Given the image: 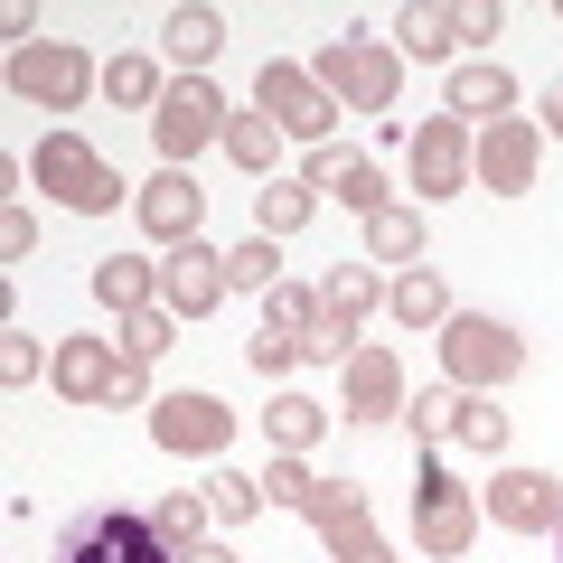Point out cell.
I'll return each mask as SVG.
<instances>
[{"instance_id":"12","label":"cell","mask_w":563,"mask_h":563,"mask_svg":"<svg viewBox=\"0 0 563 563\" xmlns=\"http://www.w3.org/2000/svg\"><path fill=\"white\" fill-rule=\"evenodd\" d=\"M422 544L432 554H461L470 544V498H461V479L442 461H422Z\"/></svg>"},{"instance_id":"22","label":"cell","mask_w":563,"mask_h":563,"mask_svg":"<svg viewBox=\"0 0 563 563\" xmlns=\"http://www.w3.org/2000/svg\"><path fill=\"white\" fill-rule=\"evenodd\" d=\"M366 244H376L385 263H422V225L404 217V207H385V217H366Z\"/></svg>"},{"instance_id":"7","label":"cell","mask_w":563,"mask_h":563,"mask_svg":"<svg viewBox=\"0 0 563 563\" xmlns=\"http://www.w3.org/2000/svg\"><path fill=\"white\" fill-rule=\"evenodd\" d=\"M310 198H339V207H357V217H385V179H376V161H357V151H310Z\"/></svg>"},{"instance_id":"27","label":"cell","mask_w":563,"mask_h":563,"mask_svg":"<svg viewBox=\"0 0 563 563\" xmlns=\"http://www.w3.org/2000/svg\"><path fill=\"white\" fill-rule=\"evenodd\" d=\"M273 273H282L273 235H254V244H235V254H225V282H244V291H273Z\"/></svg>"},{"instance_id":"35","label":"cell","mask_w":563,"mask_h":563,"mask_svg":"<svg viewBox=\"0 0 563 563\" xmlns=\"http://www.w3.org/2000/svg\"><path fill=\"white\" fill-rule=\"evenodd\" d=\"M263 498H310V470L291 461V451H282V461L263 470Z\"/></svg>"},{"instance_id":"18","label":"cell","mask_w":563,"mask_h":563,"mask_svg":"<svg viewBox=\"0 0 563 563\" xmlns=\"http://www.w3.org/2000/svg\"><path fill=\"white\" fill-rule=\"evenodd\" d=\"M347 413H357V422H385V413H395V357L366 347V357L347 366Z\"/></svg>"},{"instance_id":"6","label":"cell","mask_w":563,"mask_h":563,"mask_svg":"<svg viewBox=\"0 0 563 563\" xmlns=\"http://www.w3.org/2000/svg\"><path fill=\"white\" fill-rule=\"evenodd\" d=\"M254 95L282 113V132H301V141H320L329 122H339V103H329L320 85L301 76V66H263V76H254Z\"/></svg>"},{"instance_id":"8","label":"cell","mask_w":563,"mask_h":563,"mask_svg":"<svg viewBox=\"0 0 563 563\" xmlns=\"http://www.w3.org/2000/svg\"><path fill=\"white\" fill-rule=\"evenodd\" d=\"M10 85H20V95H38V103H76L85 85H95V66L76 57V47H20V66H10Z\"/></svg>"},{"instance_id":"25","label":"cell","mask_w":563,"mask_h":563,"mask_svg":"<svg viewBox=\"0 0 563 563\" xmlns=\"http://www.w3.org/2000/svg\"><path fill=\"white\" fill-rule=\"evenodd\" d=\"M442 310H451V301H442V282H432V273H404V282H395V320H404V329L442 320Z\"/></svg>"},{"instance_id":"26","label":"cell","mask_w":563,"mask_h":563,"mask_svg":"<svg viewBox=\"0 0 563 563\" xmlns=\"http://www.w3.org/2000/svg\"><path fill=\"white\" fill-rule=\"evenodd\" d=\"M310 217V188H263L254 198V235H291Z\"/></svg>"},{"instance_id":"34","label":"cell","mask_w":563,"mask_h":563,"mask_svg":"<svg viewBox=\"0 0 563 563\" xmlns=\"http://www.w3.org/2000/svg\"><path fill=\"white\" fill-rule=\"evenodd\" d=\"M95 291H103L113 310H141V273H132V263H103V273H95Z\"/></svg>"},{"instance_id":"5","label":"cell","mask_w":563,"mask_h":563,"mask_svg":"<svg viewBox=\"0 0 563 563\" xmlns=\"http://www.w3.org/2000/svg\"><path fill=\"white\" fill-rule=\"evenodd\" d=\"M151 432H161V451H225L235 442V413H225L217 395H161Z\"/></svg>"},{"instance_id":"37","label":"cell","mask_w":563,"mask_h":563,"mask_svg":"<svg viewBox=\"0 0 563 563\" xmlns=\"http://www.w3.org/2000/svg\"><path fill=\"white\" fill-rule=\"evenodd\" d=\"M244 357H254V366H263V376H282V366H291V357H301V347H291V339H282V329H254V347H244Z\"/></svg>"},{"instance_id":"21","label":"cell","mask_w":563,"mask_h":563,"mask_svg":"<svg viewBox=\"0 0 563 563\" xmlns=\"http://www.w3.org/2000/svg\"><path fill=\"white\" fill-rule=\"evenodd\" d=\"M366 301H376V282H366V273H329V291H320V310H329V329H339V339H357Z\"/></svg>"},{"instance_id":"2","label":"cell","mask_w":563,"mask_h":563,"mask_svg":"<svg viewBox=\"0 0 563 563\" xmlns=\"http://www.w3.org/2000/svg\"><path fill=\"white\" fill-rule=\"evenodd\" d=\"M151 132H161V161L179 169V161H198L207 141L225 132V103H217V85H198V76H179L161 95V113H151Z\"/></svg>"},{"instance_id":"15","label":"cell","mask_w":563,"mask_h":563,"mask_svg":"<svg viewBox=\"0 0 563 563\" xmlns=\"http://www.w3.org/2000/svg\"><path fill=\"white\" fill-rule=\"evenodd\" d=\"M329 85H339V95H357L366 113H376V103L395 95V57H385V47H329Z\"/></svg>"},{"instance_id":"20","label":"cell","mask_w":563,"mask_h":563,"mask_svg":"<svg viewBox=\"0 0 563 563\" xmlns=\"http://www.w3.org/2000/svg\"><path fill=\"white\" fill-rule=\"evenodd\" d=\"M507 95H517L507 66H461L451 76V113H507Z\"/></svg>"},{"instance_id":"29","label":"cell","mask_w":563,"mask_h":563,"mask_svg":"<svg viewBox=\"0 0 563 563\" xmlns=\"http://www.w3.org/2000/svg\"><path fill=\"white\" fill-rule=\"evenodd\" d=\"M225 151H235L244 169H273V151H282V122H225Z\"/></svg>"},{"instance_id":"11","label":"cell","mask_w":563,"mask_h":563,"mask_svg":"<svg viewBox=\"0 0 563 563\" xmlns=\"http://www.w3.org/2000/svg\"><path fill=\"white\" fill-rule=\"evenodd\" d=\"M301 507H310V517H320V536L339 544L347 563H385V544L366 536V507H357V488H347V479H339V488H310Z\"/></svg>"},{"instance_id":"31","label":"cell","mask_w":563,"mask_h":563,"mask_svg":"<svg viewBox=\"0 0 563 563\" xmlns=\"http://www.w3.org/2000/svg\"><path fill=\"white\" fill-rule=\"evenodd\" d=\"M207 507H217V517H254V507H263V488L225 470V479H207Z\"/></svg>"},{"instance_id":"9","label":"cell","mask_w":563,"mask_h":563,"mask_svg":"<svg viewBox=\"0 0 563 563\" xmlns=\"http://www.w3.org/2000/svg\"><path fill=\"white\" fill-rule=\"evenodd\" d=\"M198 179H188V169H161V179L141 188V225H151V235L161 244H198Z\"/></svg>"},{"instance_id":"4","label":"cell","mask_w":563,"mask_h":563,"mask_svg":"<svg viewBox=\"0 0 563 563\" xmlns=\"http://www.w3.org/2000/svg\"><path fill=\"white\" fill-rule=\"evenodd\" d=\"M442 347H451V376H461V385H507L526 366V347H517L507 320H451Z\"/></svg>"},{"instance_id":"33","label":"cell","mask_w":563,"mask_h":563,"mask_svg":"<svg viewBox=\"0 0 563 563\" xmlns=\"http://www.w3.org/2000/svg\"><path fill=\"white\" fill-rule=\"evenodd\" d=\"M103 85H113L122 103H151V95H161V76H151L141 57H113V76H103Z\"/></svg>"},{"instance_id":"17","label":"cell","mask_w":563,"mask_h":563,"mask_svg":"<svg viewBox=\"0 0 563 563\" xmlns=\"http://www.w3.org/2000/svg\"><path fill=\"white\" fill-rule=\"evenodd\" d=\"M413 179L422 188H461V122H422L413 132Z\"/></svg>"},{"instance_id":"1","label":"cell","mask_w":563,"mask_h":563,"mask_svg":"<svg viewBox=\"0 0 563 563\" xmlns=\"http://www.w3.org/2000/svg\"><path fill=\"white\" fill-rule=\"evenodd\" d=\"M57 563H179V554H169V536L151 517H132V507H76V517L57 526Z\"/></svg>"},{"instance_id":"13","label":"cell","mask_w":563,"mask_h":563,"mask_svg":"<svg viewBox=\"0 0 563 563\" xmlns=\"http://www.w3.org/2000/svg\"><path fill=\"white\" fill-rule=\"evenodd\" d=\"M225 301V254H207V244H169V310H217Z\"/></svg>"},{"instance_id":"14","label":"cell","mask_w":563,"mask_h":563,"mask_svg":"<svg viewBox=\"0 0 563 563\" xmlns=\"http://www.w3.org/2000/svg\"><path fill=\"white\" fill-rule=\"evenodd\" d=\"M57 385H66V395H85V404H95V395H141V366H113V357H103V347H66V357H57Z\"/></svg>"},{"instance_id":"23","label":"cell","mask_w":563,"mask_h":563,"mask_svg":"<svg viewBox=\"0 0 563 563\" xmlns=\"http://www.w3.org/2000/svg\"><path fill=\"white\" fill-rule=\"evenodd\" d=\"M451 29H461V10H404V20H395V38L413 47V57H442V47H451Z\"/></svg>"},{"instance_id":"24","label":"cell","mask_w":563,"mask_h":563,"mask_svg":"<svg viewBox=\"0 0 563 563\" xmlns=\"http://www.w3.org/2000/svg\"><path fill=\"white\" fill-rule=\"evenodd\" d=\"M451 432H461L470 451H498V442H507V413H498L488 395H461V413H451Z\"/></svg>"},{"instance_id":"19","label":"cell","mask_w":563,"mask_h":563,"mask_svg":"<svg viewBox=\"0 0 563 563\" xmlns=\"http://www.w3.org/2000/svg\"><path fill=\"white\" fill-rule=\"evenodd\" d=\"M161 38H169V57H179V66H207L225 47V20H217V10H169Z\"/></svg>"},{"instance_id":"30","label":"cell","mask_w":563,"mask_h":563,"mask_svg":"<svg viewBox=\"0 0 563 563\" xmlns=\"http://www.w3.org/2000/svg\"><path fill=\"white\" fill-rule=\"evenodd\" d=\"M310 432H320V404H310V395H282V404H273V442H282V451H301Z\"/></svg>"},{"instance_id":"28","label":"cell","mask_w":563,"mask_h":563,"mask_svg":"<svg viewBox=\"0 0 563 563\" xmlns=\"http://www.w3.org/2000/svg\"><path fill=\"white\" fill-rule=\"evenodd\" d=\"M151 526H161V536H169V554H198V526H207V507L198 498H169V507H151Z\"/></svg>"},{"instance_id":"16","label":"cell","mask_w":563,"mask_h":563,"mask_svg":"<svg viewBox=\"0 0 563 563\" xmlns=\"http://www.w3.org/2000/svg\"><path fill=\"white\" fill-rule=\"evenodd\" d=\"M479 169H488V188H498V198H517V188L536 179V141H526L517 122H488V141H479Z\"/></svg>"},{"instance_id":"10","label":"cell","mask_w":563,"mask_h":563,"mask_svg":"<svg viewBox=\"0 0 563 563\" xmlns=\"http://www.w3.org/2000/svg\"><path fill=\"white\" fill-rule=\"evenodd\" d=\"M488 517L536 536V526H554V517H563V488L544 479V470H507V479H488Z\"/></svg>"},{"instance_id":"39","label":"cell","mask_w":563,"mask_h":563,"mask_svg":"<svg viewBox=\"0 0 563 563\" xmlns=\"http://www.w3.org/2000/svg\"><path fill=\"white\" fill-rule=\"evenodd\" d=\"M188 563H225V554H188Z\"/></svg>"},{"instance_id":"36","label":"cell","mask_w":563,"mask_h":563,"mask_svg":"<svg viewBox=\"0 0 563 563\" xmlns=\"http://www.w3.org/2000/svg\"><path fill=\"white\" fill-rule=\"evenodd\" d=\"M122 347H132V366H141V357H161V347H169V329L151 320V310H132V329H122Z\"/></svg>"},{"instance_id":"38","label":"cell","mask_w":563,"mask_h":563,"mask_svg":"<svg viewBox=\"0 0 563 563\" xmlns=\"http://www.w3.org/2000/svg\"><path fill=\"white\" fill-rule=\"evenodd\" d=\"M544 122H554V132H563V85H554V95H544Z\"/></svg>"},{"instance_id":"3","label":"cell","mask_w":563,"mask_h":563,"mask_svg":"<svg viewBox=\"0 0 563 563\" xmlns=\"http://www.w3.org/2000/svg\"><path fill=\"white\" fill-rule=\"evenodd\" d=\"M38 179L57 188V198L76 207V217H103V207L122 198V179L95 161V151H85V141H66V132H57V141H38Z\"/></svg>"},{"instance_id":"32","label":"cell","mask_w":563,"mask_h":563,"mask_svg":"<svg viewBox=\"0 0 563 563\" xmlns=\"http://www.w3.org/2000/svg\"><path fill=\"white\" fill-rule=\"evenodd\" d=\"M451 413H461V395H451V385H432V395H413V432H432V442L451 432Z\"/></svg>"}]
</instances>
